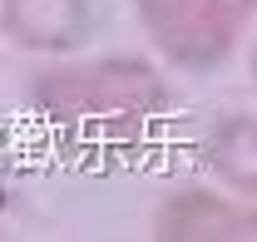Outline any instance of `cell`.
Returning a JSON list of instances; mask_svg holds the SVG:
<instances>
[{
    "instance_id": "cell-1",
    "label": "cell",
    "mask_w": 257,
    "mask_h": 242,
    "mask_svg": "<svg viewBox=\"0 0 257 242\" xmlns=\"http://www.w3.org/2000/svg\"><path fill=\"white\" fill-rule=\"evenodd\" d=\"M35 104L79 144H128L163 114V79L144 60H94L45 74Z\"/></svg>"
},
{
    "instance_id": "cell-3",
    "label": "cell",
    "mask_w": 257,
    "mask_h": 242,
    "mask_svg": "<svg viewBox=\"0 0 257 242\" xmlns=\"http://www.w3.org/2000/svg\"><path fill=\"white\" fill-rule=\"evenodd\" d=\"M0 25L25 50H74L89 35V0H5Z\"/></svg>"
},
{
    "instance_id": "cell-2",
    "label": "cell",
    "mask_w": 257,
    "mask_h": 242,
    "mask_svg": "<svg viewBox=\"0 0 257 242\" xmlns=\"http://www.w3.org/2000/svg\"><path fill=\"white\" fill-rule=\"evenodd\" d=\"M139 20L149 40L183 69H208L232 45L227 0H139Z\"/></svg>"
},
{
    "instance_id": "cell-4",
    "label": "cell",
    "mask_w": 257,
    "mask_h": 242,
    "mask_svg": "<svg viewBox=\"0 0 257 242\" xmlns=\"http://www.w3.org/2000/svg\"><path fill=\"white\" fill-rule=\"evenodd\" d=\"M154 232L168 242H247L252 237V212L223 203L213 193H178L154 217Z\"/></svg>"
},
{
    "instance_id": "cell-5",
    "label": "cell",
    "mask_w": 257,
    "mask_h": 242,
    "mask_svg": "<svg viewBox=\"0 0 257 242\" xmlns=\"http://www.w3.org/2000/svg\"><path fill=\"white\" fill-rule=\"evenodd\" d=\"M208 158H213V168H218L232 188L252 193V119H227L223 129L213 134Z\"/></svg>"
}]
</instances>
